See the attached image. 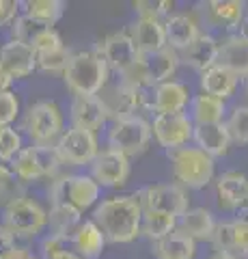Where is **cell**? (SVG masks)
Masks as SVG:
<instances>
[{"instance_id":"obj_27","label":"cell","mask_w":248,"mask_h":259,"mask_svg":"<svg viewBox=\"0 0 248 259\" xmlns=\"http://www.w3.org/2000/svg\"><path fill=\"white\" fill-rule=\"evenodd\" d=\"M82 225V214L78 209L63 205V203H52L50 214H47V227H50V236L61 238L65 242H71L78 227Z\"/></svg>"},{"instance_id":"obj_5","label":"cell","mask_w":248,"mask_h":259,"mask_svg":"<svg viewBox=\"0 0 248 259\" xmlns=\"http://www.w3.org/2000/svg\"><path fill=\"white\" fill-rule=\"evenodd\" d=\"M102 188L91 175H63L54 177L47 190L50 203H63L78 209L80 214L97 205Z\"/></svg>"},{"instance_id":"obj_1","label":"cell","mask_w":248,"mask_h":259,"mask_svg":"<svg viewBox=\"0 0 248 259\" xmlns=\"http://www.w3.org/2000/svg\"><path fill=\"white\" fill-rule=\"evenodd\" d=\"M91 221L102 229L106 242L127 244L140 236L142 207L134 194H119L95 205Z\"/></svg>"},{"instance_id":"obj_10","label":"cell","mask_w":248,"mask_h":259,"mask_svg":"<svg viewBox=\"0 0 248 259\" xmlns=\"http://www.w3.org/2000/svg\"><path fill=\"white\" fill-rule=\"evenodd\" d=\"M57 153L63 164L67 166H84L91 164L95 156L100 153V143L97 136L89 130H80V127H67L63 130V134L54 143Z\"/></svg>"},{"instance_id":"obj_11","label":"cell","mask_w":248,"mask_h":259,"mask_svg":"<svg viewBox=\"0 0 248 259\" xmlns=\"http://www.w3.org/2000/svg\"><path fill=\"white\" fill-rule=\"evenodd\" d=\"M142 212H162L179 218L188 209V192L179 184H156L134 194Z\"/></svg>"},{"instance_id":"obj_36","label":"cell","mask_w":248,"mask_h":259,"mask_svg":"<svg viewBox=\"0 0 248 259\" xmlns=\"http://www.w3.org/2000/svg\"><path fill=\"white\" fill-rule=\"evenodd\" d=\"M22 197H26V194H24V184L18 180V175L11 171L9 164L0 162V201L7 205Z\"/></svg>"},{"instance_id":"obj_7","label":"cell","mask_w":248,"mask_h":259,"mask_svg":"<svg viewBox=\"0 0 248 259\" xmlns=\"http://www.w3.org/2000/svg\"><path fill=\"white\" fill-rule=\"evenodd\" d=\"M108 119H125V117H138L142 110H149V93L147 89L132 87V84H106L97 95Z\"/></svg>"},{"instance_id":"obj_32","label":"cell","mask_w":248,"mask_h":259,"mask_svg":"<svg viewBox=\"0 0 248 259\" xmlns=\"http://www.w3.org/2000/svg\"><path fill=\"white\" fill-rule=\"evenodd\" d=\"M175 229H177V218L175 216L162 214V212H142L140 236L149 238L151 242H158V240L166 238Z\"/></svg>"},{"instance_id":"obj_23","label":"cell","mask_w":248,"mask_h":259,"mask_svg":"<svg viewBox=\"0 0 248 259\" xmlns=\"http://www.w3.org/2000/svg\"><path fill=\"white\" fill-rule=\"evenodd\" d=\"M192 141H194V147H199L210 158H218L229 151L231 136L225 127V121H220V123L194 125V130H192Z\"/></svg>"},{"instance_id":"obj_33","label":"cell","mask_w":248,"mask_h":259,"mask_svg":"<svg viewBox=\"0 0 248 259\" xmlns=\"http://www.w3.org/2000/svg\"><path fill=\"white\" fill-rule=\"evenodd\" d=\"M9 166H11V171L18 175V180L22 184H28V182H35V180H41L43 177V171H41V166H39L33 145H30V147H22V151L9 162Z\"/></svg>"},{"instance_id":"obj_22","label":"cell","mask_w":248,"mask_h":259,"mask_svg":"<svg viewBox=\"0 0 248 259\" xmlns=\"http://www.w3.org/2000/svg\"><path fill=\"white\" fill-rule=\"evenodd\" d=\"M130 37L138 50L140 56L145 54H156L166 48V37H164V26L160 20H149V18H138L130 26Z\"/></svg>"},{"instance_id":"obj_13","label":"cell","mask_w":248,"mask_h":259,"mask_svg":"<svg viewBox=\"0 0 248 259\" xmlns=\"http://www.w3.org/2000/svg\"><path fill=\"white\" fill-rule=\"evenodd\" d=\"M95 52H97L102 59L106 61L108 69H115L119 76H121L125 69H130L132 65L138 61V56H140L127 30L110 32L104 41L97 44Z\"/></svg>"},{"instance_id":"obj_38","label":"cell","mask_w":248,"mask_h":259,"mask_svg":"<svg viewBox=\"0 0 248 259\" xmlns=\"http://www.w3.org/2000/svg\"><path fill=\"white\" fill-rule=\"evenodd\" d=\"M134 11L138 13V18H149V20H166L173 9V0H136L132 3Z\"/></svg>"},{"instance_id":"obj_51","label":"cell","mask_w":248,"mask_h":259,"mask_svg":"<svg viewBox=\"0 0 248 259\" xmlns=\"http://www.w3.org/2000/svg\"><path fill=\"white\" fill-rule=\"evenodd\" d=\"M246 7H248V5H246Z\"/></svg>"},{"instance_id":"obj_41","label":"cell","mask_w":248,"mask_h":259,"mask_svg":"<svg viewBox=\"0 0 248 259\" xmlns=\"http://www.w3.org/2000/svg\"><path fill=\"white\" fill-rule=\"evenodd\" d=\"M20 112V100L18 95L7 91L0 93V127H9Z\"/></svg>"},{"instance_id":"obj_20","label":"cell","mask_w":248,"mask_h":259,"mask_svg":"<svg viewBox=\"0 0 248 259\" xmlns=\"http://www.w3.org/2000/svg\"><path fill=\"white\" fill-rule=\"evenodd\" d=\"M218 50H220V41L210 32H201L194 41H192L186 50L179 52V63L188 65L199 74H203L205 69H210L218 61Z\"/></svg>"},{"instance_id":"obj_8","label":"cell","mask_w":248,"mask_h":259,"mask_svg":"<svg viewBox=\"0 0 248 259\" xmlns=\"http://www.w3.org/2000/svg\"><path fill=\"white\" fill-rule=\"evenodd\" d=\"M24 130L33 145H54L63 134V112L57 102H37L24 117Z\"/></svg>"},{"instance_id":"obj_40","label":"cell","mask_w":248,"mask_h":259,"mask_svg":"<svg viewBox=\"0 0 248 259\" xmlns=\"http://www.w3.org/2000/svg\"><path fill=\"white\" fill-rule=\"evenodd\" d=\"M65 244H67L65 240L54 238L47 233V238L41 242V259H82L74 250H67Z\"/></svg>"},{"instance_id":"obj_44","label":"cell","mask_w":248,"mask_h":259,"mask_svg":"<svg viewBox=\"0 0 248 259\" xmlns=\"http://www.w3.org/2000/svg\"><path fill=\"white\" fill-rule=\"evenodd\" d=\"M20 13V3L18 0H0V26L13 24V20Z\"/></svg>"},{"instance_id":"obj_43","label":"cell","mask_w":248,"mask_h":259,"mask_svg":"<svg viewBox=\"0 0 248 259\" xmlns=\"http://www.w3.org/2000/svg\"><path fill=\"white\" fill-rule=\"evenodd\" d=\"M61 46H65L63 44V39H61V35L54 28H45L41 35H39L37 39H35V44L30 46L35 50V54L37 52H45V50H54V48H61Z\"/></svg>"},{"instance_id":"obj_45","label":"cell","mask_w":248,"mask_h":259,"mask_svg":"<svg viewBox=\"0 0 248 259\" xmlns=\"http://www.w3.org/2000/svg\"><path fill=\"white\" fill-rule=\"evenodd\" d=\"M15 246H18L15 244V236L5 225H0V259H5Z\"/></svg>"},{"instance_id":"obj_24","label":"cell","mask_w":248,"mask_h":259,"mask_svg":"<svg viewBox=\"0 0 248 259\" xmlns=\"http://www.w3.org/2000/svg\"><path fill=\"white\" fill-rule=\"evenodd\" d=\"M216 218L210 209L205 207H188L179 218H177V231L186 233L192 240H212L214 229H216Z\"/></svg>"},{"instance_id":"obj_30","label":"cell","mask_w":248,"mask_h":259,"mask_svg":"<svg viewBox=\"0 0 248 259\" xmlns=\"http://www.w3.org/2000/svg\"><path fill=\"white\" fill-rule=\"evenodd\" d=\"M190 121L194 125L201 123H220L225 117V102L216 100L212 95L199 93L196 97L190 100Z\"/></svg>"},{"instance_id":"obj_35","label":"cell","mask_w":248,"mask_h":259,"mask_svg":"<svg viewBox=\"0 0 248 259\" xmlns=\"http://www.w3.org/2000/svg\"><path fill=\"white\" fill-rule=\"evenodd\" d=\"M45 28H52V26H45V24H39L35 20H30L28 15H18L11 24V30H13V39L20 44H26V46H33L35 39L41 35Z\"/></svg>"},{"instance_id":"obj_21","label":"cell","mask_w":248,"mask_h":259,"mask_svg":"<svg viewBox=\"0 0 248 259\" xmlns=\"http://www.w3.org/2000/svg\"><path fill=\"white\" fill-rule=\"evenodd\" d=\"M69 117H71V127L89 130V132H97V130L106 123V110L97 95L91 97H74L69 106Z\"/></svg>"},{"instance_id":"obj_28","label":"cell","mask_w":248,"mask_h":259,"mask_svg":"<svg viewBox=\"0 0 248 259\" xmlns=\"http://www.w3.org/2000/svg\"><path fill=\"white\" fill-rule=\"evenodd\" d=\"M71 246L76 248V255L82 259H97L104 253L106 238L93 221H82V225L78 227V231L71 238Z\"/></svg>"},{"instance_id":"obj_19","label":"cell","mask_w":248,"mask_h":259,"mask_svg":"<svg viewBox=\"0 0 248 259\" xmlns=\"http://www.w3.org/2000/svg\"><path fill=\"white\" fill-rule=\"evenodd\" d=\"M0 67L13 80L26 78L37 69V54L30 46L11 39L9 44L0 48Z\"/></svg>"},{"instance_id":"obj_2","label":"cell","mask_w":248,"mask_h":259,"mask_svg":"<svg viewBox=\"0 0 248 259\" xmlns=\"http://www.w3.org/2000/svg\"><path fill=\"white\" fill-rule=\"evenodd\" d=\"M108 65L95 50L71 54L63 78L74 97H91L100 95L102 89L108 84Z\"/></svg>"},{"instance_id":"obj_50","label":"cell","mask_w":248,"mask_h":259,"mask_svg":"<svg viewBox=\"0 0 248 259\" xmlns=\"http://www.w3.org/2000/svg\"><path fill=\"white\" fill-rule=\"evenodd\" d=\"M244 87H246V93H248V76L244 78Z\"/></svg>"},{"instance_id":"obj_25","label":"cell","mask_w":248,"mask_h":259,"mask_svg":"<svg viewBox=\"0 0 248 259\" xmlns=\"http://www.w3.org/2000/svg\"><path fill=\"white\" fill-rule=\"evenodd\" d=\"M216 65L229 69L237 78H246L248 76V44L237 35L227 37L225 41H220Z\"/></svg>"},{"instance_id":"obj_26","label":"cell","mask_w":248,"mask_h":259,"mask_svg":"<svg viewBox=\"0 0 248 259\" xmlns=\"http://www.w3.org/2000/svg\"><path fill=\"white\" fill-rule=\"evenodd\" d=\"M237 76H233L229 69L220 67V65H214V67L205 69L201 74V93L205 95H212L216 100H222L227 102L231 95L235 93L237 89Z\"/></svg>"},{"instance_id":"obj_6","label":"cell","mask_w":248,"mask_h":259,"mask_svg":"<svg viewBox=\"0 0 248 259\" xmlns=\"http://www.w3.org/2000/svg\"><path fill=\"white\" fill-rule=\"evenodd\" d=\"M151 123L145 117H125L117 119L108 127V149H115L132 158L147 149L151 141Z\"/></svg>"},{"instance_id":"obj_29","label":"cell","mask_w":248,"mask_h":259,"mask_svg":"<svg viewBox=\"0 0 248 259\" xmlns=\"http://www.w3.org/2000/svg\"><path fill=\"white\" fill-rule=\"evenodd\" d=\"M154 255L156 259H194L196 242L175 229L166 238L154 242Z\"/></svg>"},{"instance_id":"obj_17","label":"cell","mask_w":248,"mask_h":259,"mask_svg":"<svg viewBox=\"0 0 248 259\" xmlns=\"http://www.w3.org/2000/svg\"><path fill=\"white\" fill-rule=\"evenodd\" d=\"M242 0H210V3L201 5V13L207 26L218 28V30H233L239 28V24L246 18V9H244ZM199 22V24H201Z\"/></svg>"},{"instance_id":"obj_37","label":"cell","mask_w":248,"mask_h":259,"mask_svg":"<svg viewBox=\"0 0 248 259\" xmlns=\"http://www.w3.org/2000/svg\"><path fill=\"white\" fill-rule=\"evenodd\" d=\"M227 132L231 136V143L248 145V106H237L227 119Z\"/></svg>"},{"instance_id":"obj_16","label":"cell","mask_w":248,"mask_h":259,"mask_svg":"<svg viewBox=\"0 0 248 259\" xmlns=\"http://www.w3.org/2000/svg\"><path fill=\"white\" fill-rule=\"evenodd\" d=\"M190 106V91L183 82L169 80L151 89L149 93V110L156 115H173V112H186Z\"/></svg>"},{"instance_id":"obj_14","label":"cell","mask_w":248,"mask_h":259,"mask_svg":"<svg viewBox=\"0 0 248 259\" xmlns=\"http://www.w3.org/2000/svg\"><path fill=\"white\" fill-rule=\"evenodd\" d=\"M91 177L100 188H119L130 177V158L115 149H104L91 162Z\"/></svg>"},{"instance_id":"obj_47","label":"cell","mask_w":248,"mask_h":259,"mask_svg":"<svg viewBox=\"0 0 248 259\" xmlns=\"http://www.w3.org/2000/svg\"><path fill=\"white\" fill-rule=\"evenodd\" d=\"M13 84V78L9 76V74H7V71L3 69V67H0V93H7V91H9V87Z\"/></svg>"},{"instance_id":"obj_12","label":"cell","mask_w":248,"mask_h":259,"mask_svg":"<svg viewBox=\"0 0 248 259\" xmlns=\"http://www.w3.org/2000/svg\"><path fill=\"white\" fill-rule=\"evenodd\" d=\"M192 130L194 123L190 121L188 112H173V115H156L151 123V134L158 141L160 147L177 149L192 141Z\"/></svg>"},{"instance_id":"obj_3","label":"cell","mask_w":248,"mask_h":259,"mask_svg":"<svg viewBox=\"0 0 248 259\" xmlns=\"http://www.w3.org/2000/svg\"><path fill=\"white\" fill-rule=\"evenodd\" d=\"M177 67H179V54L173 52L171 48H164V50L156 54L138 56V61L121 74V82L140 89H154L162 82H169L175 76Z\"/></svg>"},{"instance_id":"obj_39","label":"cell","mask_w":248,"mask_h":259,"mask_svg":"<svg viewBox=\"0 0 248 259\" xmlns=\"http://www.w3.org/2000/svg\"><path fill=\"white\" fill-rule=\"evenodd\" d=\"M20 151H22V134L11 125L0 127V162L9 164Z\"/></svg>"},{"instance_id":"obj_48","label":"cell","mask_w":248,"mask_h":259,"mask_svg":"<svg viewBox=\"0 0 248 259\" xmlns=\"http://www.w3.org/2000/svg\"><path fill=\"white\" fill-rule=\"evenodd\" d=\"M239 39H244V41L248 44V15L242 20V24H239V35H237Z\"/></svg>"},{"instance_id":"obj_9","label":"cell","mask_w":248,"mask_h":259,"mask_svg":"<svg viewBox=\"0 0 248 259\" xmlns=\"http://www.w3.org/2000/svg\"><path fill=\"white\" fill-rule=\"evenodd\" d=\"M3 225L15 238H33L47 227V212L37 201L22 197L5 205Z\"/></svg>"},{"instance_id":"obj_18","label":"cell","mask_w":248,"mask_h":259,"mask_svg":"<svg viewBox=\"0 0 248 259\" xmlns=\"http://www.w3.org/2000/svg\"><path fill=\"white\" fill-rule=\"evenodd\" d=\"M164 37H166V48H171L173 52H181L201 35V24L192 13H173L164 22Z\"/></svg>"},{"instance_id":"obj_4","label":"cell","mask_w":248,"mask_h":259,"mask_svg":"<svg viewBox=\"0 0 248 259\" xmlns=\"http://www.w3.org/2000/svg\"><path fill=\"white\" fill-rule=\"evenodd\" d=\"M169 160L173 168V177L181 188H205L214 180V158L203 153L199 147L183 145L177 149H169Z\"/></svg>"},{"instance_id":"obj_31","label":"cell","mask_w":248,"mask_h":259,"mask_svg":"<svg viewBox=\"0 0 248 259\" xmlns=\"http://www.w3.org/2000/svg\"><path fill=\"white\" fill-rule=\"evenodd\" d=\"M20 7L24 15H28L30 20L52 28L63 18V11H65V3L63 0H24V3H20Z\"/></svg>"},{"instance_id":"obj_46","label":"cell","mask_w":248,"mask_h":259,"mask_svg":"<svg viewBox=\"0 0 248 259\" xmlns=\"http://www.w3.org/2000/svg\"><path fill=\"white\" fill-rule=\"evenodd\" d=\"M5 259H39V257L30 248H26V246H15Z\"/></svg>"},{"instance_id":"obj_49","label":"cell","mask_w":248,"mask_h":259,"mask_svg":"<svg viewBox=\"0 0 248 259\" xmlns=\"http://www.w3.org/2000/svg\"><path fill=\"white\" fill-rule=\"evenodd\" d=\"M210 259H237L235 255H227V253H214Z\"/></svg>"},{"instance_id":"obj_15","label":"cell","mask_w":248,"mask_h":259,"mask_svg":"<svg viewBox=\"0 0 248 259\" xmlns=\"http://www.w3.org/2000/svg\"><path fill=\"white\" fill-rule=\"evenodd\" d=\"M216 197L218 205L225 209H233L239 218H248V177L242 173L229 171L216 182Z\"/></svg>"},{"instance_id":"obj_42","label":"cell","mask_w":248,"mask_h":259,"mask_svg":"<svg viewBox=\"0 0 248 259\" xmlns=\"http://www.w3.org/2000/svg\"><path fill=\"white\" fill-rule=\"evenodd\" d=\"M233 227V255L239 257H248V218H237L231 221Z\"/></svg>"},{"instance_id":"obj_34","label":"cell","mask_w":248,"mask_h":259,"mask_svg":"<svg viewBox=\"0 0 248 259\" xmlns=\"http://www.w3.org/2000/svg\"><path fill=\"white\" fill-rule=\"evenodd\" d=\"M71 59V52L65 46L54 48V50L37 52V69L45 71V74H63Z\"/></svg>"}]
</instances>
